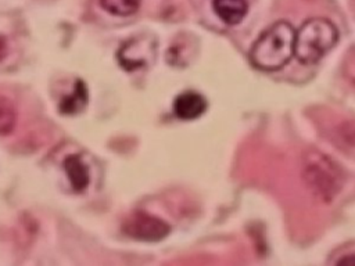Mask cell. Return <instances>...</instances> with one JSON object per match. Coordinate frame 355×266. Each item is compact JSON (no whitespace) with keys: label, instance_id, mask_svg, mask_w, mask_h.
I'll list each match as a JSON object with an SVG mask.
<instances>
[{"label":"cell","instance_id":"obj_11","mask_svg":"<svg viewBox=\"0 0 355 266\" xmlns=\"http://www.w3.org/2000/svg\"><path fill=\"white\" fill-rule=\"evenodd\" d=\"M7 54V42L3 36H0V61L6 57Z\"/></svg>","mask_w":355,"mask_h":266},{"label":"cell","instance_id":"obj_8","mask_svg":"<svg viewBox=\"0 0 355 266\" xmlns=\"http://www.w3.org/2000/svg\"><path fill=\"white\" fill-rule=\"evenodd\" d=\"M87 98L89 96H87L86 85L83 83V80L78 79L73 85L72 93L67 97H62V100L60 101L58 109L61 111V114H65V115L78 114L86 107Z\"/></svg>","mask_w":355,"mask_h":266},{"label":"cell","instance_id":"obj_10","mask_svg":"<svg viewBox=\"0 0 355 266\" xmlns=\"http://www.w3.org/2000/svg\"><path fill=\"white\" fill-rule=\"evenodd\" d=\"M100 6L112 15L128 17L139 10L140 0H100Z\"/></svg>","mask_w":355,"mask_h":266},{"label":"cell","instance_id":"obj_3","mask_svg":"<svg viewBox=\"0 0 355 266\" xmlns=\"http://www.w3.org/2000/svg\"><path fill=\"white\" fill-rule=\"evenodd\" d=\"M304 179L309 188L322 200L329 201L343 184V173L336 162L324 154L313 152L306 158L304 166Z\"/></svg>","mask_w":355,"mask_h":266},{"label":"cell","instance_id":"obj_12","mask_svg":"<svg viewBox=\"0 0 355 266\" xmlns=\"http://www.w3.org/2000/svg\"><path fill=\"white\" fill-rule=\"evenodd\" d=\"M337 263H340V265H355V255L345 256V258L340 259Z\"/></svg>","mask_w":355,"mask_h":266},{"label":"cell","instance_id":"obj_6","mask_svg":"<svg viewBox=\"0 0 355 266\" xmlns=\"http://www.w3.org/2000/svg\"><path fill=\"white\" fill-rule=\"evenodd\" d=\"M64 170L68 176L71 187L76 193H82L90 183L89 170L78 155H68L64 159Z\"/></svg>","mask_w":355,"mask_h":266},{"label":"cell","instance_id":"obj_7","mask_svg":"<svg viewBox=\"0 0 355 266\" xmlns=\"http://www.w3.org/2000/svg\"><path fill=\"white\" fill-rule=\"evenodd\" d=\"M214 11L227 25L239 24L247 14L245 0H214Z\"/></svg>","mask_w":355,"mask_h":266},{"label":"cell","instance_id":"obj_5","mask_svg":"<svg viewBox=\"0 0 355 266\" xmlns=\"http://www.w3.org/2000/svg\"><path fill=\"white\" fill-rule=\"evenodd\" d=\"M207 109V100L197 91H183L173 101V112L178 118L193 121L200 118Z\"/></svg>","mask_w":355,"mask_h":266},{"label":"cell","instance_id":"obj_2","mask_svg":"<svg viewBox=\"0 0 355 266\" xmlns=\"http://www.w3.org/2000/svg\"><path fill=\"white\" fill-rule=\"evenodd\" d=\"M337 40L338 30L331 21L320 17L311 18L295 32L294 55L301 64H315L336 46Z\"/></svg>","mask_w":355,"mask_h":266},{"label":"cell","instance_id":"obj_4","mask_svg":"<svg viewBox=\"0 0 355 266\" xmlns=\"http://www.w3.org/2000/svg\"><path fill=\"white\" fill-rule=\"evenodd\" d=\"M122 230L125 231L126 236L135 240L155 242L165 238L171 227L162 219L139 211V212H133L125 219L122 224Z\"/></svg>","mask_w":355,"mask_h":266},{"label":"cell","instance_id":"obj_9","mask_svg":"<svg viewBox=\"0 0 355 266\" xmlns=\"http://www.w3.org/2000/svg\"><path fill=\"white\" fill-rule=\"evenodd\" d=\"M17 125V109L14 103L0 96V136L10 134Z\"/></svg>","mask_w":355,"mask_h":266},{"label":"cell","instance_id":"obj_1","mask_svg":"<svg viewBox=\"0 0 355 266\" xmlns=\"http://www.w3.org/2000/svg\"><path fill=\"white\" fill-rule=\"evenodd\" d=\"M295 30L287 21H277L265 29L250 51L251 64L261 71H277L294 55Z\"/></svg>","mask_w":355,"mask_h":266}]
</instances>
